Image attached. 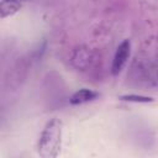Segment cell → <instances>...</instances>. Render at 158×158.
<instances>
[{"mask_svg":"<svg viewBox=\"0 0 158 158\" xmlns=\"http://www.w3.org/2000/svg\"><path fill=\"white\" fill-rule=\"evenodd\" d=\"M16 1H20V2H22V4H23V2H25V1H27V0H16Z\"/></svg>","mask_w":158,"mask_h":158,"instance_id":"7","label":"cell"},{"mask_svg":"<svg viewBox=\"0 0 158 158\" xmlns=\"http://www.w3.org/2000/svg\"><path fill=\"white\" fill-rule=\"evenodd\" d=\"M100 96V94L93 89H88V88H81L79 90H77L69 99L70 105H81V104H86L90 101L96 100Z\"/></svg>","mask_w":158,"mask_h":158,"instance_id":"3","label":"cell"},{"mask_svg":"<svg viewBox=\"0 0 158 158\" xmlns=\"http://www.w3.org/2000/svg\"><path fill=\"white\" fill-rule=\"evenodd\" d=\"M22 2L16 1V0H1V19L11 17L16 12H19L22 7Z\"/></svg>","mask_w":158,"mask_h":158,"instance_id":"5","label":"cell"},{"mask_svg":"<svg viewBox=\"0 0 158 158\" xmlns=\"http://www.w3.org/2000/svg\"><path fill=\"white\" fill-rule=\"evenodd\" d=\"M120 100L122 101H128V102H138V104H148L153 102L154 99L152 96H146V95H136V94H127V95H121Z\"/></svg>","mask_w":158,"mask_h":158,"instance_id":"6","label":"cell"},{"mask_svg":"<svg viewBox=\"0 0 158 158\" xmlns=\"http://www.w3.org/2000/svg\"><path fill=\"white\" fill-rule=\"evenodd\" d=\"M91 60V56L90 52L88 49H83V48H78L75 49L73 57H72V62L73 64L78 68V69H84L89 65Z\"/></svg>","mask_w":158,"mask_h":158,"instance_id":"4","label":"cell"},{"mask_svg":"<svg viewBox=\"0 0 158 158\" xmlns=\"http://www.w3.org/2000/svg\"><path fill=\"white\" fill-rule=\"evenodd\" d=\"M131 54V42L130 40H123L116 48V52L112 58V64H111V74L117 75L121 73L123 67L126 65L128 58Z\"/></svg>","mask_w":158,"mask_h":158,"instance_id":"2","label":"cell"},{"mask_svg":"<svg viewBox=\"0 0 158 158\" xmlns=\"http://www.w3.org/2000/svg\"><path fill=\"white\" fill-rule=\"evenodd\" d=\"M63 122L58 117H52L41 131L37 142V153L42 158H56L62 148Z\"/></svg>","mask_w":158,"mask_h":158,"instance_id":"1","label":"cell"}]
</instances>
